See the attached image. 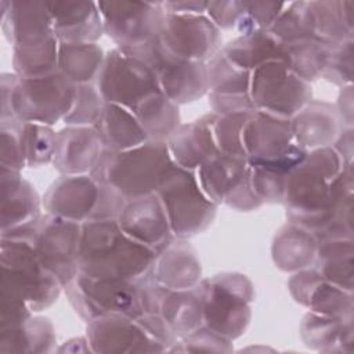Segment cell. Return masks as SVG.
Here are the masks:
<instances>
[{
	"mask_svg": "<svg viewBox=\"0 0 354 354\" xmlns=\"http://www.w3.org/2000/svg\"><path fill=\"white\" fill-rule=\"evenodd\" d=\"M156 253L130 238L118 220L82 224L79 274L94 279L136 281L149 275Z\"/></svg>",
	"mask_w": 354,
	"mask_h": 354,
	"instance_id": "cell-1",
	"label": "cell"
},
{
	"mask_svg": "<svg viewBox=\"0 0 354 354\" xmlns=\"http://www.w3.org/2000/svg\"><path fill=\"white\" fill-rule=\"evenodd\" d=\"M174 165L166 141L148 140L126 151L104 149L88 174L130 201L156 194Z\"/></svg>",
	"mask_w": 354,
	"mask_h": 354,
	"instance_id": "cell-2",
	"label": "cell"
},
{
	"mask_svg": "<svg viewBox=\"0 0 354 354\" xmlns=\"http://www.w3.org/2000/svg\"><path fill=\"white\" fill-rule=\"evenodd\" d=\"M344 166L332 147L308 151L303 162L286 177L282 205L288 221L311 230L329 202L332 180Z\"/></svg>",
	"mask_w": 354,
	"mask_h": 354,
	"instance_id": "cell-3",
	"label": "cell"
},
{
	"mask_svg": "<svg viewBox=\"0 0 354 354\" xmlns=\"http://www.w3.org/2000/svg\"><path fill=\"white\" fill-rule=\"evenodd\" d=\"M196 289L202 300L206 328L232 342L246 332L256 296L248 275L232 271L220 272L202 278Z\"/></svg>",
	"mask_w": 354,
	"mask_h": 354,
	"instance_id": "cell-4",
	"label": "cell"
},
{
	"mask_svg": "<svg viewBox=\"0 0 354 354\" xmlns=\"http://www.w3.org/2000/svg\"><path fill=\"white\" fill-rule=\"evenodd\" d=\"M0 288L22 297L33 313L51 307L64 286L40 263L33 243L25 238H0Z\"/></svg>",
	"mask_w": 354,
	"mask_h": 354,
	"instance_id": "cell-5",
	"label": "cell"
},
{
	"mask_svg": "<svg viewBox=\"0 0 354 354\" xmlns=\"http://www.w3.org/2000/svg\"><path fill=\"white\" fill-rule=\"evenodd\" d=\"M174 238L189 239L205 232L214 221L217 207L199 185L196 173L177 165L156 191Z\"/></svg>",
	"mask_w": 354,
	"mask_h": 354,
	"instance_id": "cell-6",
	"label": "cell"
},
{
	"mask_svg": "<svg viewBox=\"0 0 354 354\" xmlns=\"http://www.w3.org/2000/svg\"><path fill=\"white\" fill-rule=\"evenodd\" d=\"M243 149L250 167L283 174L296 169L308 152L293 141L290 119L260 111L250 113L243 127Z\"/></svg>",
	"mask_w": 354,
	"mask_h": 354,
	"instance_id": "cell-7",
	"label": "cell"
},
{
	"mask_svg": "<svg viewBox=\"0 0 354 354\" xmlns=\"http://www.w3.org/2000/svg\"><path fill=\"white\" fill-rule=\"evenodd\" d=\"M120 50L147 64L153 72L159 88L178 106L207 95L206 62L189 61L171 54L159 37L138 47Z\"/></svg>",
	"mask_w": 354,
	"mask_h": 354,
	"instance_id": "cell-8",
	"label": "cell"
},
{
	"mask_svg": "<svg viewBox=\"0 0 354 354\" xmlns=\"http://www.w3.org/2000/svg\"><path fill=\"white\" fill-rule=\"evenodd\" d=\"M73 311L87 324L105 314L138 318L144 314L140 279H94L77 274L64 286Z\"/></svg>",
	"mask_w": 354,
	"mask_h": 354,
	"instance_id": "cell-9",
	"label": "cell"
},
{
	"mask_svg": "<svg viewBox=\"0 0 354 354\" xmlns=\"http://www.w3.org/2000/svg\"><path fill=\"white\" fill-rule=\"evenodd\" d=\"M28 239L43 267L62 286L79 274L82 224L44 213L30 227Z\"/></svg>",
	"mask_w": 354,
	"mask_h": 354,
	"instance_id": "cell-10",
	"label": "cell"
},
{
	"mask_svg": "<svg viewBox=\"0 0 354 354\" xmlns=\"http://www.w3.org/2000/svg\"><path fill=\"white\" fill-rule=\"evenodd\" d=\"M76 86L61 72L35 79L18 76L12 94L14 119L54 126L71 111Z\"/></svg>",
	"mask_w": 354,
	"mask_h": 354,
	"instance_id": "cell-11",
	"label": "cell"
},
{
	"mask_svg": "<svg viewBox=\"0 0 354 354\" xmlns=\"http://www.w3.org/2000/svg\"><path fill=\"white\" fill-rule=\"evenodd\" d=\"M313 97L311 84L281 61L264 64L250 73L249 98L254 111L292 119Z\"/></svg>",
	"mask_w": 354,
	"mask_h": 354,
	"instance_id": "cell-12",
	"label": "cell"
},
{
	"mask_svg": "<svg viewBox=\"0 0 354 354\" xmlns=\"http://www.w3.org/2000/svg\"><path fill=\"white\" fill-rule=\"evenodd\" d=\"M104 33L118 48L142 46L159 37L166 12L162 1H97Z\"/></svg>",
	"mask_w": 354,
	"mask_h": 354,
	"instance_id": "cell-13",
	"label": "cell"
},
{
	"mask_svg": "<svg viewBox=\"0 0 354 354\" xmlns=\"http://www.w3.org/2000/svg\"><path fill=\"white\" fill-rule=\"evenodd\" d=\"M95 86L105 102L129 111H133L149 94L160 90L151 68L118 47L105 53Z\"/></svg>",
	"mask_w": 354,
	"mask_h": 354,
	"instance_id": "cell-14",
	"label": "cell"
},
{
	"mask_svg": "<svg viewBox=\"0 0 354 354\" xmlns=\"http://www.w3.org/2000/svg\"><path fill=\"white\" fill-rule=\"evenodd\" d=\"M159 40L171 54L198 62H207L223 47L221 30L206 14H166Z\"/></svg>",
	"mask_w": 354,
	"mask_h": 354,
	"instance_id": "cell-15",
	"label": "cell"
},
{
	"mask_svg": "<svg viewBox=\"0 0 354 354\" xmlns=\"http://www.w3.org/2000/svg\"><path fill=\"white\" fill-rule=\"evenodd\" d=\"M93 353H165L138 318L122 314H105L87 322L86 335Z\"/></svg>",
	"mask_w": 354,
	"mask_h": 354,
	"instance_id": "cell-16",
	"label": "cell"
},
{
	"mask_svg": "<svg viewBox=\"0 0 354 354\" xmlns=\"http://www.w3.org/2000/svg\"><path fill=\"white\" fill-rule=\"evenodd\" d=\"M101 187L90 174H61L44 192L41 202L48 214L80 224L93 218Z\"/></svg>",
	"mask_w": 354,
	"mask_h": 354,
	"instance_id": "cell-17",
	"label": "cell"
},
{
	"mask_svg": "<svg viewBox=\"0 0 354 354\" xmlns=\"http://www.w3.org/2000/svg\"><path fill=\"white\" fill-rule=\"evenodd\" d=\"M293 300L311 313L353 318L354 295L328 282L314 267L293 272L288 279Z\"/></svg>",
	"mask_w": 354,
	"mask_h": 354,
	"instance_id": "cell-18",
	"label": "cell"
},
{
	"mask_svg": "<svg viewBox=\"0 0 354 354\" xmlns=\"http://www.w3.org/2000/svg\"><path fill=\"white\" fill-rule=\"evenodd\" d=\"M118 223L130 238L148 246L156 254L174 239L166 212L156 194L127 201Z\"/></svg>",
	"mask_w": 354,
	"mask_h": 354,
	"instance_id": "cell-19",
	"label": "cell"
},
{
	"mask_svg": "<svg viewBox=\"0 0 354 354\" xmlns=\"http://www.w3.org/2000/svg\"><path fill=\"white\" fill-rule=\"evenodd\" d=\"M1 32L12 47L50 40L54 36L47 1L1 0Z\"/></svg>",
	"mask_w": 354,
	"mask_h": 354,
	"instance_id": "cell-20",
	"label": "cell"
},
{
	"mask_svg": "<svg viewBox=\"0 0 354 354\" xmlns=\"http://www.w3.org/2000/svg\"><path fill=\"white\" fill-rule=\"evenodd\" d=\"M43 202L21 171L0 169L1 234L32 225L41 216Z\"/></svg>",
	"mask_w": 354,
	"mask_h": 354,
	"instance_id": "cell-21",
	"label": "cell"
},
{
	"mask_svg": "<svg viewBox=\"0 0 354 354\" xmlns=\"http://www.w3.org/2000/svg\"><path fill=\"white\" fill-rule=\"evenodd\" d=\"M59 43H97L104 35L97 1H47Z\"/></svg>",
	"mask_w": 354,
	"mask_h": 354,
	"instance_id": "cell-22",
	"label": "cell"
},
{
	"mask_svg": "<svg viewBox=\"0 0 354 354\" xmlns=\"http://www.w3.org/2000/svg\"><path fill=\"white\" fill-rule=\"evenodd\" d=\"M104 151L94 127L65 126L57 131L53 167L59 174H88Z\"/></svg>",
	"mask_w": 354,
	"mask_h": 354,
	"instance_id": "cell-23",
	"label": "cell"
},
{
	"mask_svg": "<svg viewBox=\"0 0 354 354\" xmlns=\"http://www.w3.org/2000/svg\"><path fill=\"white\" fill-rule=\"evenodd\" d=\"M214 120L216 113L209 112L194 122L181 123L166 140L170 156L177 166L195 171L207 159L220 153L213 134Z\"/></svg>",
	"mask_w": 354,
	"mask_h": 354,
	"instance_id": "cell-24",
	"label": "cell"
},
{
	"mask_svg": "<svg viewBox=\"0 0 354 354\" xmlns=\"http://www.w3.org/2000/svg\"><path fill=\"white\" fill-rule=\"evenodd\" d=\"M149 277L171 290L195 288L202 279V266L188 239L174 238L153 261Z\"/></svg>",
	"mask_w": 354,
	"mask_h": 354,
	"instance_id": "cell-25",
	"label": "cell"
},
{
	"mask_svg": "<svg viewBox=\"0 0 354 354\" xmlns=\"http://www.w3.org/2000/svg\"><path fill=\"white\" fill-rule=\"evenodd\" d=\"M354 165H346L330 183L329 202L319 220L310 230L318 241L354 238Z\"/></svg>",
	"mask_w": 354,
	"mask_h": 354,
	"instance_id": "cell-26",
	"label": "cell"
},
{
	"mask_svg": "<svg viewBox=\"0 0 354 354\" xmlns=\"http://www.w3.org/2000/svg\"><path fill=\"white\" fill-rule=\"evenodd\" d=\"M293 141L307 151L330 147L343 126L335 105L321 100H310L292 119Z\"/></svg>",
	"mask_w": 354,
	"mask_h": 354,
	"instance_id": "cell-27",
	"label": "cell"
},
{
	"mask_svg": "<svg viewBox=\"0 0 354 354\" xmlns=\"http://www.w3.org/2000/svg\"><path fill=\"white\" fill-rule=\"evenodd\" d=\"M318 249L317 236L306 227L288 221L274 235L271 259L283 272H297L314 266Z\"/></svg>",
	"mask_w": 354,
	"mask_h": 354,
	"instance_id": "cell-28",
	"label": "cell"
},
{
	"mask_svg": "<svg viewBox=\"0 0 354 354\" xmlns=\"http://www.w3.org/2000/svg\"><path fill=\"white\" fill-rule=\"evenodd\" d=\"M303 343L319 353H353V318H340L307 311L300 322Z\"/></svg>",
	"mask_w": 354,
	"mask_h": 354,
	"instance_id": "cell-29",
	"label": "cell"
},
{
	"mask_svg": "<svg viewBox=\"0 0 354 354\" xmlns=\"http://www.w3.org/2000/svg\"><path fill=\"white\" fill-rule=\"evenodd\" d=\"M153 313L165 319L178 339L203 326L202 300L196 286L187 290H171L158 283Z\"/></svg>",
	"mask_w": 354,
	"mask_h": 354,
	"instance_id": "cell-30",
	"label": "cell"
},
{
	"mask_svg": "<svg viewBox=\"0 0 354 354\" xmlns=\"http://www.w3.org/2000/svg\"><path fill=\"white\" fill-rule=\"evenodd\" d=\"M249 171L245 158L217 153L196 170V177L206 196L216 205L224 201L242 184Z\"/></svg>",
	"mask_w": 354,
	"mask_h": 354,
	"instance_id": "cell-31",
	"label": "cell"
},
{
	"mask_svg": "<svg viewBox=\"0 0 354 354\" xmlns=\"http://www.w3.org/2000/svg\"><path fill=\"white\" fill-rule=\"evenodd\" d=\"M314 39L328 47L354 39L353 0L308 1Z\"/></svg>",
	"mask_w": 354,
	"mask_h": 354,
	"instance_id": "cell-32",
	"label": "cell"
},
{
	"mask_svg": "<svg viewBox=\"0 0 354 354\" xmlns=\"http://www.w3.org/2000/svg\"><path fill=\"white\" fill-rule=\"evenodd\" d=\"M93 127L106 151L131 149L149 140L133 112L116 104L105 102L101 116Z\"/></svg>",
	"mask_w": 354,
	"mask_h": 354,
	"instance_id": "cell-33",
	"label": "cell"
},
{
	"mask_svg": "<svg viewBox=\"0 0 354 354\" xmlns=\"http://www.w3.org/2000/svg\"><path fill=\"white\" fill-rule=\"evenodd\" d=\"M227 58L242 69L249 72L256 68L281 61L286 64V47L268 30H256L246 35H238L221 47Z\"/></svg>",
	"mask_w": 354,
	"mask_h": 354,
	"instance_id": "cell-34",
	"label": "cell"
},
{
	"mask_svg": "<svg viewBox=\"0 0 354 354\" xmlns=\"http://www.w3.org/2000/svg\"><path fill=\"white\" fill-rule=\"evenodd\" d=\"M328 282L353 292L354 288V238L318 241L313 266Z\"/></svg>",
	"mask_w": 354,
	"mask_h": 354,
	"instance_id": "cell-35",
	"label": "cell"
},
{
	"mask_svg": "<svg viewBox=\"0 0 354 354\" xmlns=\"http://www.w3.org/2000/svg\"><path fill=\"white\" fill-rule=\"evenodd\" d=\"M55 329L47 317L32 315L18 326L0 330V353L44 354L55 351Z\"/></svg>",
	"mask_w": 354,
	"mask_h": 354,
	"instance_id": "cell-36",
	"label": "cell"
},
{
	"mask_svg": "<svg viewBox=\"0 0 354 354\" xmlns=\"http://www.w3.org/2000/svg\"><path fill=\"white\" fill-rule=\"evenodd\" d=\"M105 51L98 43H59L58 69L75 84L95 83Z\"/></svg>",
	"mask_w": 354,
	"mask_h": 354,
	"instance_id": "cell-37",
	"label": "cell"
},
{
	"mask_svg": "<svg viewBox=\"0 0 354 354\" xmlns=\"http://www.w3.org/2000/svg\"><path fill=\"white\" fill-rule=\"evenodd\" d=\"M149 140L166 141L181 124L180 106L162 90L149 94L133 111Z\"/></svg>",
	"mask_w": 354,
	"mask_h": 354,
	"instance_id": "cell-38",
	"label": "cell"
},
{
	"mask_svg": "<svg viewBox=\"0 0 354 354\" xmlns=\"http://www.w3.org/2000/svg\"><path fill=\"white\" fill-rule=\"evenodd\" d=\"M58 46L59 41L53 37L36 44L12 47V72L21 79L44 77L59 72Z\"/></svg>",
	"mask_w": 354,
	"mask_h": 354,
	"instance_id": "cell-39",
	"label": "cell"
},
{
	"mask_svg": "<svg viewBox=\"0 0 354 354\" xmlns=\"http://www.w3.org/2000/svg\"><path fill=\"white\" fill-rule=\"evenodd\" d=\"M285 47L288 54L286 65L290 72L310 84L322 76L330 47L315 39L299 40L285 44Z\"/></svg>",
	"mask_w": 354,
	"mask_h": 354,
	"instance_id": "cell-40",
	"label": "cell"
},
{
	"mask_svg": "<svg viewBox=\"0 0 354 354\" xmlns=\"http://www.w3.org/2000/svg\"><path fill=\"white\" fill-rule=\"evenodd\" d=\"M209 93L216 95H248L250 73L231 62L220 50L206 62Z\"/></svg>",
	"mask_w": 354,
	"mask_h": 354,
	"instance_id": "cell-41",
	"label": "cell"
},
{
	"mask_svg": "<svg viewBox=\"0 0 354 354\" xmlns=\"http://www.w3.org/2000/svg\"><path fill=\"white\" fill-rule=\"evenodd\" d=\"M268 32L281 43L290 44L304 39H314L308 1H289L270 26Z\"/></svg>",
	"mask_w": 354,
	"mask_h": 354,
	"instance_id": "cell-42",
	"label": "cell"
},
{
	"mask_svg": "<svg viewBox=\"0 0 354 354\" xmlns=\"http://www.w3.org/2000/svg\"><path fill=\"white\" fill-rule=\"evenodd\" d=\"M21 136L26 167H40L53 163L57 144V131L53 126L21 122Z\"/></svg>",
	"mask_w": 354,
	"mask_h": 354,
	"instance_id": "cell-43",
	"label": "cell"
},
{
	"mask_svg": "<svg viewBox=\"0 0 354 354\" xmlns=\"http://www.w3.org/2000/svg\"><path fill=\"white\" fill-rule=\"evenodd\" d=\"M249 116L250 113L216 115V120L213 124V134H214V141L220 153L245 158L243 127Z\"/></svg>",
	"mask_w": 354,
	"mask_h": 354,
	"instance_id": "cell-44",
	"label": "cell"
},
{
	"mask_svg": "<svg viewBox=\"0 0 354 354\" xmlns=\"http://www.w3.org/2000/svg\"><path fill=\"white\" fill-rule=\"evenodd\" d=\"M105 101L95 83L76 86V97L68 115L64 118L65 126L93 127L101 116Z\"/></svg>",
	"mask_w": 354,
	"mask_h": 354,
	"instance_id": "cell-45",
	"label": "cell"
},
{
	"mask_svg": "<svg viewBox=\"0 0 354 354\" xmlns=\"http://www.w3.org/2000/svg\"><path fill=\"white\" fill-rule=\"evenodd\" d=\"M286 3L279 1H242V15L236 26V33L246 35L256 30H268Z\"/></svg>",
	"mask_w": 354,
	"mask_h": 354,
	"instance_id": "cell-46",
	"label": "cell"
},
{
	"mask_svg": "<svg viewBox=\"0 0 354 354\" xmlns=\"http://www.w3.org/2000/svg\"><path fill=\"white\" fill-rule=\"evenodd\" d=\"M354 77V39L346 40L329 48L326 66L321 79L344 87L353 84Z\"/></svg>",
	"mask_w": 354,
	"mask_h": 354,
	"instance_id": "cell-47",
	"label": "cell"
},
{
	"mask_svg": "<svg viewBox=\"0 0 354 354\" xmlns=\"http://www.w3.org/2000/svg\"><path fill=\"white\" fill-rule=\"evenodd\" d=\"M26 158L21 136V120L0 122V169L22 171Z\"/></svg>",
	"mask_w": 354,
	"mask_h": 354,
	"instance_id": "cell-48",
	"label": "cell"
},
{
	"mask_svg": "<svg viewBox=\"0 0 354 354\" xmlns=\"http://www.w3.org/2000/svg\"><path fill=\"white\" fill-rule=\"evenodd\" d=\"M232 340L216 333L205 325L178 339L169 353H232Z\"/></svg>",
	"mask_w": 354,
	"mask_h": 354,
	"instance_id": "cell-49",
	"label": "cell"
},
{
	"mask_svg": "<svg viewBox=\"0 0 354 354\" xmlns=\"http://www.w3.org/2000/svg\"><path fill=\"white\" fill-rule=\"evenodd\" d=\"M250 184L257 198L264 203H282L288 174L249 166Z\"/></svg>",
	"mask_w": 354,
	"mask_h": 354,
	"instance_id": "cell-50",
	"label": "cell"
},
{
	"mask_svg": "<svg viewBox=\"0 0 354 354\" xmlns=\"http://www.w3.org/2000/svg\"><path fill=\"white\" fill-rule=\"evenodd\" d=\"M0 330L18 326L35 314L28 303L12 292L0 289Z\"/></svg>",
	"mask_w": 354,
	"mask_h": 354,
	"instance_id": "cell-51",
	"label": "cell"
},
{
	"mask_svg": "<svg viewBox=\"0 0 354 354\" xmlns=\"http://www.w3.org/2000/svg\"><path fill=\"white\" fill-rule=\"evenodd\" d=\"M206 15L220 30H236L242 15L241 0L209 1Z\"/></svg>",
	"mask_w": 354,
	"mask_h": 354,
	"instance_id": "cell-52",
	"label": "cell"
},
{
	"mask_svg": "<svg viewBox=\"0 0 354 354\" xmlns=\"http://www.w3.org/2000/svg\"><path fill=\"white\" fill-rule=\"evenodd\" d=\"M101 192H100V199L97 203V207L94 210L93 218L94 220H118L119 214L122 213L127 199L112 185L100 183Z\"/></svg>",
	"mask_w": 354,
	"mask_h": 354,
	"instance_id": "cell-53",
	"label": "cell"
},
{
	"mask_svg": "<svg viewBox=\"0 0 354 354\" xmlns=\"http://www.w3.org/2000/svg\"><path fill=\"white\" fill-rule=\"evenodd\" d=\"M18 76L14 72L0 75V122L15 120L12 116V94Z\"/></svg>",
	"mask_w": 354,
	"mask_h": 354,
	"instance_id": "cell-54",
	"label": "cell"
},
{
	"mask_svg": "<svg viewBox=\"0 0 354 354\" xmlns=\"http://www.w3.org/2000/svg\"><path fill=\"white\" fill-rule=\"evenodd\" d=\"M209 1L206 0H166L162 7L166 14L178 15H203L206 14Z\"/></svg>",
	"mask_w": 354,
	"mask_h": 354,
	"instance_id": "cell-55",
	"label": "cell"
},
{
	"mask_svg": "<svg viewBox=\"0 0 354 354\" xmlns=\"http://www.w3.org/2000/svg\"><path fill=\"white\" fill-rule=\"evenodd\" d=\"M353 84L340 87L337 101L335 105V109L337 112V116L340 119V123L343 127H353L354 124V104H353Z\"/></svg>",
	"mask_w": 354,
	"mask_h": 354,
	"instance_id": "cell-56",
	"label": "cell"
},
{
	"mask_svg": "<svg viewBox=\"0 0 354 354\" xmlns=\"http://www.w3.org/2000/svg\"><path fill=\"white\" fill-rule=\"evenodd\" d=\"M330 147L344 165H354V127H343Z\"/></svg>",
	"mask_w": 354,
	"mask_h": 354,
	"instance_id": "cell-57",
	"label": "cell"
},
{
	"mask_svg": "<svg viewBox=\"0 0 354 354\" xmlns=\"http://www.w3.org/2000/svg\"><path fill=\"white\" fill-rule=\"evenodd\" d=\"M55 351L57 353H93L86 336L72 337L64 344H61L58 348H55Z\"/></svg>",
	"mask_w": 354,
	"mask_h": 354,
	"instance_id": "cell-58",
	"label": "cell"
}]
</instances>
